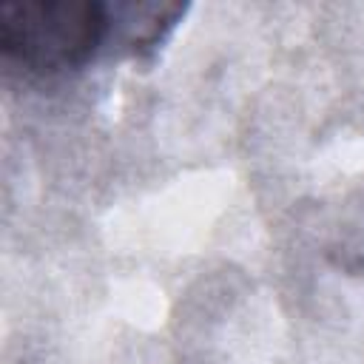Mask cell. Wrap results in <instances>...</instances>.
I'll use <instances>...</instances> for the list:
<instances>
[{
    "instance_id": "cell-1",
    "label": "cell",
    "mask_w": 364,
    "mask_h": 364,
    "mask_svg": "<svg viewBox=\"0 0 364 364\" xmlns=\"http://www.w3.org/2000/svg\"><path fill=\"white\" fill-rule=\"evenodd\" d=\"M114 43L125 46V3L3 0V63L28 77H63L91 65Z\"/></svg>"
}]
</instances>
